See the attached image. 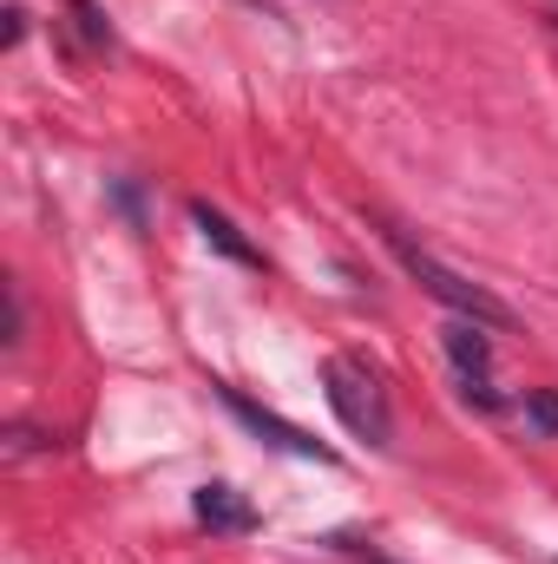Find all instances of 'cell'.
Returning <instances> with one entry per match:
<instances>
[{
  "mask_svg": "<svg viewBox=\"0 0 558 564\" xmlns=\"http://www.w3.org/2000/svg\"><path fill=\"white\" fill-rule=\"evenodd\" d=\"M329 408H335V421L348 426L355 440H368V446H388V394H382V381H375V368L368 361H355V355H335L329 361Z\"/></svg>",
  "mask_w": 558,
  "mask_h": 564,
  "instance_id": "cell-1",
  "label": "cell"
},
{
  "mask_svg": "<svg viewBox=\"0 0 558 564\" xmlns=\"http://www.w3.org/2000/svg\"><path fill=\"white\" fill-rule=\"evenodd\" d=\"M388 243H395L401 270H408V276H415L420 289H427V295H440V302H447L453 315H466V322H480V328H506V322H513V315H506V302H493V295H486L480 282H466L460 270H447L440 257H427V250H420V243H408L401 230H388Z\"/></svg>",
  "mask_w": 558,
  "mask_h": 564,
  "instance_id": "cell-2",
  "label": "cell"
},
{
  "mask_svg": "<svg viewBox=\"0 0 558 564\" xmlns=\"http://www.w3.org/2000/svg\"><path fill=\"white\" fill-rule=\"evenodd\" d=\"M440 341H447V361H453V375H460V394H466V401H480V408L493 414V408H500V394H493V375H486V368H493V348H486L480 322H466V315H460V322H447V328H440Z\"/></svg>",
  "mask_w": 558,
  "mask_h": 564,
  "instance_id": "cell-3",
  "label": "cell"
},
{
  "mask_svg": "<svg viewBox=\"0 0 558 564\" xmlns=\"http://www.w3.org/2000/svg\"><path fill=\"white\" fill-rule=\"evenodd\" d=\"M217 394H224V408H230L237 421L250 426L257 440H270V446H282V453H296V459H335V453H329L322 440H309L302 426H289L282 414H270V408H257L250 394H237V388H217Z\"/></svg>",
  "mask_w": 558,
  "mask_h": 564,
  "instance_id": "cell-4",
  "label": "cell"
},
{
  "mask_svg": "<svg viewBox=\"0 0 558 564\" xmlns=\"http://www.w3.org/2000/svg\"><path fill=\"white\" fill-rule=\"evenodd\" d=\"M191 512H197V525H211V532H257V506L237 492V486H197V499H191Z\"/></svg>",
  "mask_w": 558,
  "mask_h": 564,
  "instance_id": "cell-5",
  "label": "cell"
},
{
  "mask_svg": "<svg viewBox=\"0 0 558 564\" xmlns=\"http://www.w3.org/2000/svg\"><path fill=\"white\" fill-rule=\"evenodd\" d=\"M191 224H197V230H204V243H217L230 263H250V270H264V250H257V243H244V230H237V224H230L217 204H204V197H197V204H191Z\"/></svg>",
  "mask_w": 558,
  "mask_h": 564,
  "instance_id": "cell-6",
  "label": "cell"
},
{
  "mask_svg": "<svg viewBox=\"0 0 558 564\" xmlns=\"http://www.w3.org/2000/svg\"><path fill=\"white\" fill-rule=\"evenodd\" d=\"M526 426L552 440L558 433V394H526Z\"/></svg>",
  "mask_w": 558,
  "mask_h": 564,
  "instance_id": "cell-7",
  "label": "cell"
}]
</instances>
